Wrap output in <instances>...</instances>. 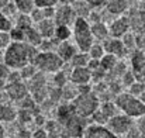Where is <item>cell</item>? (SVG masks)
<instances>
[{
	"label": "cell",
	"instance_id": "obj_15",
	"mask_svg": "<svg viewBox=\"0 0 145 138\" xmlns=\"http://www.w3.org/2000/svg\"><path fill=\"white\" fill-rule=\"evenodd\" d=\"M78 51H79V49L76 48V45H75L73 43H71L69 40L59 43L58 46H56V49H55V52H56L58 56L63 61V63H69V61L72 59V56H73Z\"/></svg>",
	"mask_w": 145,
	"mask_h": 138
},
{
	"label": "cell",
	"instance_id": "obj_3",
	"mask_svg": "<svg viewBox=\"0 0 145 138\" xmlns=\"http://www.w3.org/2000/svg\"><path fill=\"white\" fill-rule=\"evenodd\" d=\"M71 28H72L73 44L76 45L79 51L88 52V49L95 43L93 35L90 33V23L83 17H76L73 24L71 26Z\"/></svg>",
	"mask_w": 145,
	"mask_h": 138
},
{
	"label": "cell",
	"instance_id": "obj_27",
	"mask_svg": "<svg viewBox=\"0 0 145 138\" xmlns=\"http://www.w3.org/2000/svg\"><path fill=\"white\" fill-rule=\"evenodd\" d=\"M16 9L18 10V13H30L34 7V0H10Z\"/></svg>",
	"mask_w": 145,
	"mask_h": 138
},
{
	"label": "cell",
	"instance_id": "obj_19",
	"mask_svg": "<svg viewBox=\"0 0 145 138\" xmlns=\"http://www.w3.org/2000/svg\"><path fill=\"white\" fill-rule=\"evenodd\" d=\"M35 28L41 34L42 40L45 38H52L54 37V30H55V23L52 18H44L35 24Z\"/></svg>",
	"mask_w": 145,
	"mask_h": 138
},
{
	"label": "cell",
	"instance_id": "obj_47",
	"mask_svg": "<svg viewBox=\"0 0 145 138\" xmlns=\"http://www.w3.org/2000/svg\"><path fill=\"white\" fill-rule=\"evenodd\" d=\"M8 1H10V0H0V11L3 10V7H4V6H6Z\"/></svg>",
	"mask_w": 145,
	"mask_h": 138
},
{
	"label": "cell",
	"instance_id": "obj_5",
	"mask_svg": "<svg viewBox=\"0 0 145 138\" xmlns=\"http://www.w3.org/2000/svg\"><path fill=\"white\" fill-rule=\"evenodd\" d=\"M75 113L80 117H85V118H89L100 106V101H99V97L97 94L92 92H86V93H78V96L71 101Z\"/></svg>",
	"mask_w": 145,
	"mask_h": 138
},
{
	"label": "cell",
	"instance_id": "obj_17",
	"mask_svg": "<svg viewBox=\"0 0 145 138\" xmlns=\"http://www.w3.org/2000/svg\"><path fill=\"white\" fill-rule=\"evenodd\" d=\"M90 33L93 35L95 41H104L106 38L110 37L108 34V26L104 21H96V23H90Z\"/></svg>",
	"mask_w": 145,
	"mask_h": 138
},
{
	"label": "cell",
	"instance_id": "obj_21",
	"mask_svg": "<svg viewBox=\"0 0 145 138\" xmlns=\"http://www.w3.org/2000/svg\"><path fill=\"white\" fill-rule=\"evenodd\" d=\"M17 118V111L6 104V103H0V123H13Z\"/></svg>",
	"mask_w": 145,
	"mask_h": 138
},
{
	"label": "cell",
	"instance_id": "obj_48",
	"mask_svg": "<svg viewBox=\"0 0 145 138\" xmlns=\"http://www.w3.org/2000/svg\"><path fill=\"white\" fill-rule=\"evenodd\" d=\"M138 99L141 100V103H142V104H144V106H145V92H142V93H141V94L138 96Z\"/></svg>",
	"mask_w": 145,
	"mask_h": 138
},
{
	"label": "cell",
	"instance_id": "obj_9",
	"mask_svg": "<svg viewBox=\"0 0 145 138\" xmlns=\"http://www.w3.org/2000/svg\"><path fill=\"white\" fill-rule=\"evenodd\" d=\"M130 28H131L130 18L123 14V16H118L117 18H114L110 23V26H108V34H110V37L121 38L125 33L130 31Z\"/></svg>",
	"mask_w": 145,
	"mask_h": 138
},
{
	"label": "cell",
	"instance_id": "obj_11",
	"mask_svg": "<svg viewBox=\"0 0 145 138\" xmlns=\"http://www.w3.org/2000/svg\"><path fill=\"white\" fill-rule=\"evenodd\" d=\"M4 92L7 94V97L10 100H14V101H20L23 100L28 93V89H27V85L21 80L18 82H10V83H6L4 86Z\"/></svg>",
	"mask_w": 145,
	"mask_h": 138
},
{
	"label": "cell",
	"instance_id": "obj_45",
	"mask_svg": "<svg viewBox=\"0 0 145 138\" xmlns=\"http://www.w3.org/2000/svg\"><path fill=\"white\" fill-rule=\"evenodd\" d=\"M75 1L76 0H58V4H69V6H72Z\"/></svg>",
	"mask_w": 145,
	"mask_h": 138
},
{
	"label": "cell",
	"instance_id": "obj_13",
	"mask_svg": "<svg viewBox=\"0 0 145 138\" xmlns=\"http://www.w3.org/2000/svg\"><path fill=\"white\" fill-rule=\"evenodd\" d=\"M71 83L79 86V85H88L92 80V72L88 66H75L71 71L69 75Z\"/></svg>",
	"mask_w": 145,
	"mask_h": 138
},
{
	"label": "cell",
	"instance_id": "obj_38",
	"mask_svg": "<svg viewBox=\"0 0 145 138\" xmlns=\"http://www.w3.org/2000/svg\"><path fill=\"white\" fill-rule=\"evenodd\" d=\"M58 4V0H34V6L35 7H55Z\"/></svg>",
	"mask_w": 145,
	"mask_h": 138
},
{
	"label": "cell",
	"instance_id": "obj_49",
	"mask_svg": "<svg viewBox=\"0 0 145 138\" xmlns=\"http://www.w3.org/2000/svg\"><path fill=\"white\" fill-rule=\"evenodd\" d=\"M144 55H145V48H144Z\"/></svg>",
	"mask_w": 145,
	"mask_h": 138
},
{
	"label": "cell",
	"instance_id": "obj_23",
	"mask_svg": "<svg viewBox=\"0 0 145 138\" xmlns=\"http://www.w3.org/2000/svg\"><path fill=\"white\" fill-rule=\"evenodd\" d=\"M78 86L73 83H65L61 88V99H63L65 101H72L76 96H78Z\"/></svg>",
	"mask_w": 145,
	"mask_h": 138
},
{
	"label": "cell",
	"instance_id": "obj_22",
	"mask_svg": "<svg viewBox=\"0 0 145 138\" xmlns=\"http://www.w3.org/2000/svg\"><path fill=\"white\" fill-rule=\"evenodd\" d=\"M54 38L58 40L59 43L71 40V38H72V28H71V26H56V24H55Z\"/></svg>",
	"mask_w": 145,
	"mask_h": 138
},
{
	"label": "cell",
	"instance_id": "obj_28",
	"mask_svg": "<svg viewBox=\"0 0 145 138\" xmlns=\"http://www.w3.org/2000/svg\"><path fill=\"white\" fill-rule=\"evenodd\" d=\"M99 109H100V111H101L107 118L116 116V114L120 111V110L117 109V106H116L114 101H106V103H103L101 106H99Z\"/></svg>",
	"mask_w": 145,
	"mask_h": 138
},
{
	"label": "cell",
	"instance_id": "obj_43",
	"mask_svg": "<svg viewBox=\"0 0 145 138\" xmlns=\"http://www.w3.org/2000/svg\"><path fill=\"white\" fill-rule=\"evenodd\" d=\"M33 138H48V133L45 128H38L34 134H33Z\"/></svg>",
	"mask_w": 145,
	"mask_h": 138
},
{
	"label": "cell",
	"instance_id": "obj_36",
	"mask_svg": "<svg viewBox=\"0 0 145 138\" xmlns=\"http://www.w3.org/2000/svg\"><path fill=\"white\" fill-rule=\"evenodd\" d=\"M10 40L11 41H24V30L18 28V27H11V30L8 31Z\"/></svg>",
	"mask_w": 145,
	"mask_h": 138
},
{
	"label": "cell",
	"instance_id": "obj_18",
	"mask_svg": "<svg viewBox=\"0 0 145 138\" xmlns=\"http://www.w3.org/2000/svg\"><path fill=\"white\" fill-rule=\"evenodd\" d=\"M27 89H28V93H34L42 88H47V78H45V73L44 72H37L31 79L27 80Z\"/></svg>",
	"mask_w": 145,
	"mask_h": 138
},
{
	"label": "cell",
	"instance_id": "obj_16",
	"mask_svg": "<svg viewBox=\"0 0 145 138\" xmlns=\"http://www.w3.org/2000/svg\"><path fill=\"white\" fill-rule=\"evenodd\" d=\"M130 9L128 0H107L106 1V11L111 16H123Z\"/></svg>",
	"mask_w": 145,
	"mask_h": 138
},
{
	"label": "cell",
	"instance_id": "obj_35",
	"mask_svg": "<svg viewBox=\"0 0 145 138\" xmlns=\"http://www.w3.org/2000/svg\"><path fill=\"white\" fill-rule=\"evenodd\" d=\"M30 14V17H31V20H33V23L34 24H37L38 21H41V20H44L45 18V16H44V10L41 9V7H33V10L28 13Z\"/></svg>",
	"mask_w": 145,
	"mask_h": 138
},
{
	"label": "cell",
	"instance_id": "obj_14",
	"mask_svg": "<svg viewBox=\"0 0 145 138\" xmlns=\"http://www.w3.org/2000/svg\"><path fill=\"white\" fill-rule=\"evenodd\" d=\"M82 137L83 138H118L116 134H113L106 126H101V124L86 126Z\"/></svg>",
	"mask_w": 145,
	"mask_h": 138
},
{
	"label": "cell",
	"instance_id": "obj_24",
	"mask_svg": "<svg viewBox=\"0 0 145 138\" xmlns=\"http://www.w3.org/2000/svg\"><path fill=\"white\" fill-rule=\"evenodd\" d=\"M13 26L14 27H18L21 30H27V28L33 27L34 23H33L30 14H27V13H18L17 14V18H16V24H13Z\"/></svg>",
	"mask_w": 145,
	"mask_h": 138
},
{
	"label": "cell",
	"instance_id": "obj_37",
	"mask_svg": "<svg viewBox=\"0 0 145 138\" xmlns=\"http://www.w3.org/2000/svg\"><path fill=\"white\" fill-rule=\"evenodd\" d=\"M120 79H121L123 85H124V86H127V88H128L131 83H134V82L137 80V79H135V76H134V73H133L131 71H128V69L124 72V75H123Z\"/></svg>",
	"mask_w": 145,
	"mask_h": 138
},
{
	"label": "cell",
	"instance_id": "obj_26",
	"mask_svg": "<svg viewBox=\"0 0 145 138\" xmlns=\"http://www.w3.org/2000/svg\"><path fill=\"white\" fill-rule=\"evenodd\" d=\"M118 62V58L111 55V54H104L101 58H100V68H103L106 72H108L116 63Z\"/></svg>",
	"mask_w": 145,
	"mask_h": 138
},
{
	"label": "cell",
	"instance_id": "obj_29",
	"mask_svg": "<svg viewBox=\"0 0 145 138\" xmlns=\"http://www.w3.org/2000/svg\"><path fill=\"white\" fill-rule=\"evenodd\" d=\"M106 52H104V48L101 45V43H99V41H95L92 46L88 49V55H89V58H93V59H100L103 55H104Z\"/></svg>",
	"mask_w": 145,
	"mask_h": 138
},
{
	"label": "cell",
	"instance_id": "obj_42",
	"mask_svg": "<svg viewBox=\"0 0 145 138\" xmlns=\"http://www.w3.org/2000/svg\"><path fill=\"white\" fill-rule=\"evenodd\" d=\"M86 1L90 7H100V6H104L107 0H83Z\"/></svg>",
	"mask_w": 145,
	"mask_h": 138
},
{
	"label": "cell",
	"instance_id": "obj_30",
	"mask_svg": "<svg viewBox=\"0 0 145 138\" xmlns=\"http://www.w3.org/2000/svg\"><path fill=\"white\" fill-rule=\"evenodd\" d=\"M121 41H123V44L124 46L127 48V51L128 52H133L135 48H137V43H135V34H133V33H125L123 37H121Z\"/></svg>",
	"mask_w": 145,
	"mask_h": 138
},
{
	"label": "cell",
	"instance_id": "obj_10",
	"mask_svg": "<svg viewBox=\"0 0 145 138\" xmlns=\"http://www.w3.org/2000/svg\"><path fill=\"white\" fill-rule=\"evenodd\" d=\"M101 45L104 48V52L106 54H111L114 56H117L118 59L125 56L128 54L127 48L124 46L121 38H114V37H108L106 38L104 41H101Z\"/></svg>",
	"mask_w": 145,
	"mask_h": 138
},
{
	"label": "cell",
	"instance_id": "obj_1",
	"mask_svg": "<svg viewBox=\"0 0 145 138\" xmlns=\"http://www.w3.org/2000/svg\"><path fill=\"white\" fill-rule=\"evenodd\" d=\"M58 120L61 124V138H79L83 135L86 118L78 116L71 103L59 106Z\"/></svg>",
	"mask_w": 145,
	"mask_h": 138
},
{
	"label": "cell",
	"instance_id": "obj_31",
	"mask_svg": "<svg viewBox=\"0 0 145 138\" xmlns=\"http://www.w3.org/2000/svg\"><path fill=\"white\" fill-rule=\"evenodd\" d=\"M18 72H20L21 79L28 80V79H31V78H33L38 71H37V68H35L33 63H27V65H24L23 68H20V69H18Z\"/></svg>",
	"mask_w": 145,
	"mask_h": 138
},
{
	"label": "cell",
	"instance_id": "obj_33",
	"mask_svg": "<svg viewBox=\"0 0 145 138\" xmlns=\"http://www.w3.org/2000/svg\"><path fill=\"white\" fill-rule=\"evenodd\" d=\"M54 75H55V78H54V82H55V85H56L58 88H62V86H63L65 83H68V80H69V79H68L69 76H68V75L63 72V69H62V68H61L58 72H55Z\"/></svg>",
	"mask_w": 145,
	"mask_h": 138
},
{
	"label": "cell",
	"instance_id": "obj_7",
	"mask_svg": "<svg viewBox=\"0 0 145 138\" xmlns=\"http://www.w3.org/2000/svg\"><path fill=\"white\" fill-rule=\"evenodd\" d=\"M133 126H134L133 118H131L130 116L124 114V113H123V114L117 113L116 116L110 117V118L107 120V123H106V127H107L113 134H116L117 137L125 135L127 131H128Z\"/></svg>",
	"mask_w": 145,
	"mask_h": 138
},
{
	"label": "cell",
	"instance_id": "obj_8",
	"mask_svg": "<svg viewBox=\"0 0 145 138\" xmlns=\"http://www.w3.org/2000/svg\"><path fill=\"white\" fill-rule=\"evenodd\" d=\"M76 13L73 10L72 6L69 4H59L58 7L55 6V13H54V23L56 26H72L75 18H76Z\"/></svg>",
	"mask_w": 145,
	"mask_h": 138
},
{
	"label": "cell",
	"instance_id": "obj_39",
	"mask_svg": "<svg viewBox=\"0 0 145 138\" xmlns=\"http://www.w3.org/2000/svg\"><path fill=\"white\" fill-rule=\"evenodd\" d=\"M10 43H11V40H10L8 33H6V31H0V49H4Z\"/></svg>",
	"mask_w": 145,
	"mask_h": 138
},
{
	"label": "cell",
	"instance_id": "obj_4",
	"mask_svg": "<svg viewBox=\"0 0 145 138\" xmlns=\"http://www.w3.org/2000/svg\"><path fill=\"white\" fill-rule=\"evenodd\" d=\"M114 103L118 110H121L124 114L130 116L131 118H137L145 114V106L141 103V100L128 92H120L118 94H116Z\"/></svg>",
	"mask_w": 145,
	"mask_h": 138
},
{
	"label": "cell",
	"instance_id": "obj_50",
	"mask_svg": "<svg viewBox=\"0 0 145 138\" xmlns=\"http://www.w3.org/2000/svg\"><path fill=\"white\" fill-rule=\"evenodd\" d=\"M128 1H130V0H128Z\"/></svg>",
	"mask_w": 145,
	"mask_h": 138
},
{
	"label": "cell",
	"instance_id": "obj_44",
	"mask_svg": "<svg viewBox=\"0 0 145 138\" xmlns=\"http://www.w3.org/2000/svg\"><path fill=\"white\" fill-rule=\"evenodd\" d=\"M44 16L45 18H54V13H55V7H44Z\"/></svg>",
	"mask_w": 145,
	"mask_h": 138
},
{
	"label": "cell",
	"instance_id": "obj_6",
	"mask_svg": "<svg viewBox=\"0 0 145 138\" xmlns=\"http://www.w3.org/2000/svg\"><path fill=\"white\" fill-rule=\"evenodd\" d=\"M31 63L44 73H55L63 66V61L55 51H38Z\"/></svg>",
	"mask_w": 145,
	"mask_h": 138
},
{
	"label": "cell",
	"instance_id": "obj_32",
	"mask_svg": "<svg viewBox=\"0 0 145 138\" xmlns=\"http://www.w3.org/2000/svg\"><path fill=\"white\" fill-rule=\"evenodd\" d=\"M142 92H145V83L144 82L135 80L134 83H131V85L128 86V93L133 94V96H135V97H138Z\"/></svg>",
	"mask_w": 145,
	"mask_h": 138
},
{
	"label": "cell",
	"instance_id": "obj_40",
	"mask_svg": "<svg viewBox=\"0 0 145 138\" xmlns=\"http://www.w3.org/2000/svg\"><path fill=\"white\" fill-rule=\"evenodd\" d=\"M10 71H11V69H10L4 62H3V63L0 62V79H1V80H6V79H7V76H8Z\"/></svg>",
	"mask_w": 145,
	"mask_h": 138
},
{
	"label": "cell",
	"instance_id": "obj_12",
	"mask_svg": "<svg viewBox=\"0 0 145 138\" xmlns=\"http://www.w3.org/2000/svg\"><path fill=\"white\" fill-rule=\"evenodd\" d=\"M131 66L133 73L137 80L145 83V55L142 51H133L131 55Z\"/></svg>",
	"mask_w": 145,
	"mask_h": 138
},
{
	"label": "cell",
	"instance_id": "obj_41",
	"mask_svg": "<svg viewBox=\"0 0 145 138\" xmlns=\"http://www.w3.org/2000/svg\"><path fill=\"white\" fill-rule=\"evenodd\" d=\"M135 127L138 128V131H140L141 134H145V114L137 117V124H135Z\"/></svg>",
	"mask_w": 145,
	"mask_h": 138
},
{
	"label": "cell",
	"instance_id": "obj_46",
	"mask_svg": "<svg viewBox=\"0 0 145 138\" xmlns=\"http://www.w3.org/2000/svg\"><path fill=\"white\" fill-rule=\"evenodd\" d=\"M6 137V131H4V127L1 126V123H0V138H4Z\"/></svg>",
	"mask_w": 145,
	"mask_h": 138
},
{
	"label": "cell",
	"instance_id": "obj_25",
	"mask_svg": "<svg viewBox=\"0 0 145 138\" xmlns=\"http://www.w3.org/2000/svg\"><path fill=\"white\" fill-rule=\"evenodd\" d=\"M88 61H89L88 52L78 51V52L72 56V59L69 61V63H71L72 68H75V66H86V65H88Z\"/></svg>",
	"mask_w": 145,
	"mask_h": 138
},
{
	"label": "cell",
	"instance_id": "obj_34",
	"mask_svg": "<svg viewBox=\"0 0 145 138\" xmlns=\"http://www.w3.org/2000/svg\"><path fill=\"white\" fill-rule=\"evenodd\" d=\"M13 27V21L10 17H7L3 11H0V31H6L8 33Z\"/></svg>",
	"mask_w": 145,
	"mask_h": 138
},
{
	"label": "cell",
	"instance_id": "obj_2",
	"mask_svg": "<svg viewBox=\"0 0 145 138\" xmlns=\"http://www.w3.org/2000/svg\"><path fill=\"white\" fill-rule=\"evenodd\" d=\"M37 52H38V48L28 45L24 41H11L4 48L3 61L10 69L18 71L24 65L31 63Z\"/></svg>",
	"mask_w": 145,
	"mask_h": 138
},
{
	"label": "cell",
	"instance_id": "obj_20",
	"mask_svg": "<svg viewBox=\"0 0 145 138\" xmlns=\"http://www.w3.org/2000/svg\"><path fill=\"white\" fill-rule=\"evenodd\" d=\"M24 43H27L28 45L31 46H35V48H38L40 44L42 43V37H41V34L38 33V30L34 26L27 28V30H24Z\"/></svg>",
	"mask_w": 145,
	"mask_h": 138
}]
</instances>
